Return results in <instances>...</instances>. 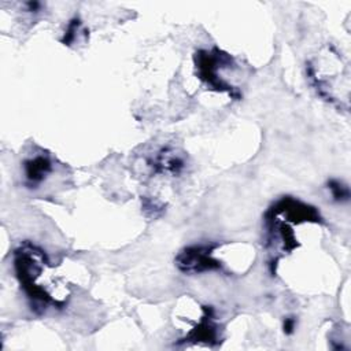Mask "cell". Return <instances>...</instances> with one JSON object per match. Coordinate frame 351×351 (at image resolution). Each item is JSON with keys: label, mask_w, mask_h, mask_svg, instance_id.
<instances>
[{"label": "cell", "mask_w": 351, "mask_h": 351, "mask_svg": "<svg viewBox=\"0 0 351 351\" xmlns=\"http://www.w3.org/2000/svg\"><path fill=\"white\" fill-rule=\"evenodd\" d=\"M14 269L33 307L45 310L62 307L67 302L70 295L67 285L60 284L55 277L45 252L37 245L21 244L14 251Z\"/></svg>", "instance_id": "cell-1"}, {"label": "cell", "mask_w": 351, "mask_h": 351, "mask_svg": "<svg viewBox=\"0 0 351 351\" xmlns=\"http://www.w3.org/2000/svg\"><path fill=\"white\" fill-rule=\"evenodd\" d=\"M230 64L232 58L217 48L211 51H199L196 53V70L199 78L218 92H226L229 96L239 97L236 88L222 75V70L228 69Z\"/></svg>", "instance_id": "cell-2"}, {"label": "cell", "mask_w": 351, "mask_h": 351, "mask_svg": "<svg viewBox=\"0 0 351 351\" xmlns=\"http://www.w3.org/2000/svg\"><path fill=\"white\" fill-rule=\"evenodd\" d=\"M215 244L191 245L178 254L176 263L184 273H203L208 270H223V263L214 256Z\"/></svg>", "instance_id": "cell-3"}, {"label": "cell", "mask_w": 351, "mask_h": 351, "mask_svg": "<svg viewBox=\"0 0 351 351\" xmlns=\"http://www.w3.org/2000/svg\"><path fill=\"white\" fill-rule=\"evenodd\" d=\"M51 171H52V160L44 152L32 155L23 162L25 182L29 188H36L37 185H40Z\"/></svg>", "instance_id": "cell-4"}, {"label": "cell", "mask_w": 351, "mask_h": 351, "mask_svg": "<svg viewBox=\"0 0 351 351\" xmlns=\"http://www.w3.org/2000/svg\"><path fill=\"white\" fill-rule=\"evenodd\" d=\"M152 167L156 173L180 174L185 167V160L181 155L176 154L174 149L163 148L152 162Z\"/></svg>", "instance_id": "cell-5"}, {"label": "cell", "mask_w": 351, "mask_h": 351, "mask_svg": "<svg viewBox=\"0 0 351 351\" xmlns=\"http://www.w3.org/2000/svg\"><path fill=\"white\" fill-rule=\"evenodd\" d=\"M328 189L330 191V195H332V199L337 203H344V202H348L350 200V188L339 181V180H330L328 182Z\"/></svg>", "instance_id": "cell-6"}, {"label": "cell", "mask_w": 351, "mask_h": 351, "mask_svg": "<svg viewBox=\"0 0 351 351\" xmlns=\"http://www.w3.org/2000/svg\"><path fill=\"white\" fill-rule=\"evenodd\" d=\"M282 328H284L285 335L293 333V330H295V328H296V321H295V318H293V317H287V318L284 319Z\"/></svg>", "instance_id": "cell-7"}]
</instances>
